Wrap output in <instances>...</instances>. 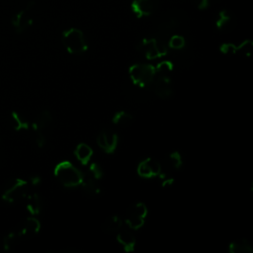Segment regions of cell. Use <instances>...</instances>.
I'll return each mask as SVG.
<instances>
[{"mask_svg": "<svg viewBox=\"0 0 253 253\" xmlns=\"http://www.w3.org/2000/svg\"><path fill=\"white\" fill-rule=\"evenodd\" d=\"M11 121H12V126L15 130H25L28 129L30 125L27 120H25L21 114L17 112H12L11 114Z\"/></svg>", "mask_w": 253, "mask_h": 253, "instance_id": "23", "label": "cell"}, {"mask_svg": "<svg viewBox=\"0 0 253 253\" xmlns=\"http://www.w3.org/2000/svg\"><path fill=\"white\" fill-rule=\"evenodd\" d=\"M98 180L92 178L90 175L83 176V180L81 182V186H82V190L84 192V194L90 198H95L100 194V186L97 182Z\"/></svg>", "mask_w": 253, "mask_h": 253, "instance_id": "16", "label": "cell"}, {"mask_svg": "<svg viewBox=\"0 0 253 253\" xmlns=\"http://www.w3.org/2000/svg\"><path fill=\"white\" fill-rule=\"evenodd\" d=\"M26 201V208L27 211L32 215H38L42 211V202L41 197L37 193L28 194L25 198Z\"/></svg>", "mask_w": 253, "mask_h": 253, "instance_id": "17", "label": "cell"}, {"mask_svg": "<svg viewBox=\"0 0 253 253\" xmlns=\"http://www.w3.org/2000/svg\"><path fill=\"white\" fill-rule=\"evenodd\" d=\"M41 229V223L35 216L28 217L18 229L22 237H31L36 235Z\"/></svg>", "mask_w": 253, "mask_h": 253, "instance_id": "13", "label": "cell"}, {"mask_svg": "<svg viewBox=\"0 0 253 253\" xmlns=\"http://www.w3.org/2000/svg\"><path fill=\"white\" fill-rule=\"evenodd\" d=\"M74 155L82 165H87L93 155V150L88 144L82 142L75 147Z\"/></svg>", "mask_w": 253, "mask_h": 253, "instance_id": "19", "label": "cell"}, {"mask_svg": "<svg viewBox=\"0 0 253 253\" xmlns=\"http://www.w3.org/2000/svg\"><path fill=\"white\" fill-rule=\"evenodd\" d=\"M149 87H152L154 94L163 100H167L171 98L174 94V90L172 88V82L168 74L156 73Z\"/></svg>", "mask_w": 253, "mask_h": 253, "instance_id": "7", "label": "cell"}, {"mask_svg": "<svg viewBox=\"0 0 253 253\" xmlns=\"http://www.w3.org/2000/svg\"><path fill=\"white\" fill-rule=\"evenodd\" d=\"M148 209L144 203H135L131 205L126 213L125 221L128 228L131 230H137L143 226L147 217Z\"/></svg>", "mask_w": 253, "mask_h": 253, "instance_id": "5", "label": "cell"}, {"mask_svg": "<svg viewBox=\"0 0 253 253\" xmlns=\"http://www.w3.org/2000/svg\"><path fill=\"white\" fill-rule=\"evenodd\" d=\"M228 251L230 253H252L253 247L247 239L240 238L229 243Z\"/></svg>", "mask_w": 253, "mask_h": 253, "instance_id": "20", "label": "cell"}, {"mask_svg": "<svg viewBox=\"0 0 253 253\" xmlns=\"http://www.w3.org/2000/svg\"><path fill=\"white\" fill-rule=\"evenodd\" d=\"M137 48L147 59H156L167 54L166 44L162 41L154 38L142 39Z\"/></svg>", "mask_w": 253, "mask_h": 253, "instance_id": "6", "label": "cell"}, {"mask_svg": "<svg viewBox=\"0 0 253 253\" xmlns=\"http://www.w3.org/2000/svg\"><path fill=\"white\" fill-rule=\"evenodd\" d=\"M162 165L154 158H145L137 165V174L144 179H152L160 176Z\"/></svg>", "mask_w": 253, "mask_h": 253, "instance_id": "9", "label": "cell"}, {"mask_svg": "<svg viewBox=\"0 0 253 253\" xmlns=\"http://www.w3.org/2000/svg\"><path fill=\"white\" fill-rule=\"evenodd\" d=\"M29 183L21 178H15L9 181L3 189L2 199L10 204L19 202L28 195Z\"/></svg>", "mask_w": 253, "mask_h": 253, "instance_id": "4", "label": "cell"}, {"mask_svg": "<svg viewBox=\"0 0 253 253\" xmlns=\"http://www.w3.org/2000/svg\"><path fill=\"white\" fill-rule=\"evenodd\" d=\"M195 3L197 4V7L202 10V9H205L208 7L209 0H195Z\"/></svg>", "mask_w": 253, "mask_h": 253, "instance_id": "31", "label": "cell"}, {"mask_svg": "<svg viewBox=\"0 0 253 253\" xmlns=\"http://www.w3.org/2000/svg\"><path fill=\"white\" fill-rule=\"evenodd\" d=\"M116 234H117V241L121 244V246L126 252L130 253L134 251L136 239L130 228L129 229L121 228Z\"/></svg>", "mask_w": 253, "mask_h": 253, "instance_id": "12", "label": "cell"}, {"mask_svg": "<svg viewBox=\"0 0 253 253\" xmlns=\"http://www.w3.org/2000/svg\"><path fill=\"white\" fill-rule=\"evenodd\" d=\"M235 47L236 45L233 44V43H222L220 45V51L223 53V54H229V55H232V54H235Z\"/></svg>", "mask_w": 253, "mask_h": 253, "instance_id": "29", "label": "cell"}, {"mask_svg": "<svg viewBox=\"0 0 253 253\" xmlns=\"http://www.w3.org/2000/svg\"><path fill=\"white\" fill-rule=\"evenodd\" d=\"M234 26V20L231 13L228 10H221L218 12L215 19V27L217 30L222 32H227L231 30Z\"/></svg>", "mask_w": 253, "mask_h": 253, "instance_id": "15", "label": "cell"}, {"mask_svg": "<svg viewBox=\"0 0 253 253\" xmlns=\"http://www.w3.org/2000/svg\"><path fill=\"white\" fill-rule=\"evenodd\" d=\"M51 122H52V114L47 110H43L36 116L32 126L36 132H42L50 126Z\"/></svg>", "mask_w": 253, "mask_h": 253, "instance_id": "14", "label": "cell"}, {"mask_svg": "<svg viewBox=\"0 0 253 253\" xmlns=\"http://www.w3.org/2000/svg\"><path fill=\"white\" fill-rule=\"evenodd\" d=\"M123 227V220L118 215H111L107 217L102 225L101 229L106 234H115Z\"/></svg>", "mask_w": 253, "mask_h": 253, "instance_id": "18", "label": "cell"}, {"mask_svg": "<svg viewBox=\"0 0 253 253\" xmlns=\"http://www.w3.org/2000/svg\"><path fill=\"white\" fill-rule=\"evenodd\" d=\"M30 182L32 185L36 186V185H39L41 183V178L38 176V175H34L30 178Z\"/></svg>", "mask_w": 253, "mask_h": 253, "instance_id": "32", "label": "cell"}, {"mask_svg": "<svg viewBox=\"0 0 253 253\" xmlns=\"http://www.w3.org/2000/svg\"><path fill=\"white\" fill-rule=\"evenodd\" d=\"M173 69V64L170 61H162L157 64L155 67L156 73L159 74H169L170 71Z\"/></svg>", "mask_w": 253, "mask_h": 253, "instance_id": "28", "label": "cell"}, {"mask_svg": "<svg viewBox=\"0 0 253 253\" xmlns=\"http://www.w3.org/2000/svg\"><path fill=\"white\" fill-rule=\"evenodd\" d=\"M34 6H35L34 1H30L29 3H27V5L24 9H22L21 11H19L13 15V17L11 19V23H12L14 30L17 33L25 32L33 24V18L31 16V11L34 8Z\"/></svg>", "mask_w": 253, "mask_h": 253, "instance_id": "8", "label": "cell"}, {"mask_svg": "<svg viewBox=\"0 0 253 253\" xmlns=\"http://www.w3.org/2000/svg\"><path fill=\"white\" fill-rule=\"evenodd\" d=\"M62 43L71 54H82L88 49L84 34L77 28H70L62 33Z\"/></svg>", "mask_w": 253, "mask_h": 253, "instance_id": "2", "label": "cell"}, {"mask_svg": "<svg viewBox=\"0 0 253 253\" xmlns=\"http://www.w3.org/2000/svg\"><path fill=\"white\" fill-rule=\"evenodd\" d=\"M185 39L180 35L172 36L168 41V46L173 49H181L185 46Z\"/></svg>", "mask_w": 253, "mask_h": 253, "instance_id": "26", "label": "cell"}, {"mask_svg": "<svg viewBox=\"0 0 253 253\" xmlns=\"http://www.w3.org/2000/svg\"><path fill=\"white\" fill-rule=\"evenodd\" d=\"M155 67L150 64L137 63L132 64L128 68V75L135 86L140 88L149 87L155 77Z\"/></svg>", "mask_w": 253, "mask_h": 253, "instance_id": "3", "label": "cell"}, {"mask_svg": "<svg viewBox=\"0 0 253 253\" xmlns=\"http://www.w3.org/2000/svg\"><path fill=\"white\" fill-rule=\"evenodd\" d=\"M54 176L66 188H74L83 180L82 172L69 161H61L54 168Z\"/></svg>", "mask_w": 253, "mask_h": 253, "instance_id": "1", "label": "cell"}, {"mask_svg": "<svg viewBox=\"0 0 253 253\" xmlns=\"http://www.w3.org/2000/svg\"><path fill=\"white\" fill-rule=\"evenodd\" d=\"M88 173H89L88 175H90L92 178H94L96 180H100L104 175L103 169L98 163H92L89 167Z\"/></svg>", "mask_w": 253, "mask_h": 253, "instance_id": "27", "label": "cell"}, {"mask_svg": "<svg viewBox=\"0 0 253 253\" xmlns=\"http://www.w3.org/2000/svg\"><path fill=\"white\" fill-rule=\"evenodd\" d=\"M98 146L106 153H113L119 144L118 134L111 129H103L97 136Z\"/></svg>", "mask_w": 253, "mask_h": 253, "instance_id": "10", "label": "cell"}, {"mask_svg": "<svg viewBox=\"0 0 253 253\" xmlns=\"http://www.w3.org/2000/svg\"><path fill=\"white\" fill-rule=\"evenodd\" d=\"M22 238L19 230L9 232L3 239V248L5 250H11Z\"/></svg>", "mask_w": 253, "mask_h": 253, "instance_id": "22", "label": "cell"}, {"mask_svg": "<svg viewBox=\"0 0 253 253\" xmlns=\"http://www.w3.org/2000/svg\"><path fill=\"white\" fill-rule=\"evenodd\" d=\"M167 163L168 165L172 168V169H180L183 165V159H182V155L179 151H173L168 155L167 158Z\"/></svg>", "mask_w": 253, "mask_h": 253, "instance_id": "25", "label": "cell"}, {"mask_svg": "<svg viewBox=\"0 0 253 253\" xmlns=\"http://www.w3.org/2000/svg\"><path fill=\"white\" fill-rule=\"evenodd\" d=\"M36 144L39 148H42L46 144V138L42 132H37L36 136Z\"/></svg>", "mask_w": 253, "mask_h": 253, "instance_id": "30", "label": "cell"}, {"mask_svg": "<svg viewBox=\"0 0 253 253\" xmlns=\"http://www.w3.org/2000/svg\"><path fill=\"white\" fill-rule=\"evenodd\" d=\"M253 49V42L251 40H246L235 47V54H240L243 56H250Z\"/></svg>", "mask_w": 253, "mask_h": 253, "instance_id": "24", "label": "cell"}, {"mask_svg": "<svg viewBox=\"0 0 253 253\" xmlns=\"http://www.w3.org/2000/svg\"><path fill=\"white\" fill-rule=\"evenodd\" d=\"M130 9L137 18L147 17L154 12L155 0H133Z\"/></svg>", "mask_w": 253, "mask_h": 253, "instance_id": "11", "label": "cell"}, {"mask_svg": "<svg viewBox=\"0 0 253 253\" xmlns=\"http://www.w3.org/2000/svg\"><path fill=\"white\" fill-rule=\"evenodd\" d=\"M113 124L116 126H126L133 122V117L131 114L126 111H119L113 116Z\"/></svg>", "mask_w": 253, "mask_h": 253, "instance_id": "21", "label": "cell"}]
</instances>
